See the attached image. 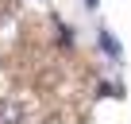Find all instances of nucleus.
<instances>
[{
  "label": "nucleus",
  "mask_w": 131,
  "mask_h": 124,
  "mask_svg": "<svg viewBox=\"0 0 131 124\" xmlns=\"http://www.w3.org/2000/svg\"><path fill=\"white\" fill-rule=\"evenodd\" d=\"M16 120H19V109L12 101H0V124H16Z\"/></svg>",
  "instance_id": "f257e3e1"
}]
</instances>
